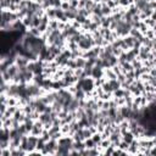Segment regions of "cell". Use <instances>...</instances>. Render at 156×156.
Here are the masks:
<instances>
[{"label":"cell","instance_id":"cell-1","mask_svg":"<svg viewBox=\"0 0 156 156\" xmlns=\"http://www.w3.org/2000/svg\"><path fill=\"white\" fill-rule=\"evenodd\" d=\"M58 147V141L55 139H50L45 143V147L41 150L43 155H56V150Z\"/></svg>","mask_w":156,"mask_h":156},{"label":"cell","instance_id":"cell-2","mask_svg":"<svg viewBox=\"0 0 156 156\" xmlns=\"http://www.w3.org/2000/svg\"><path fill=\"white\" fill-rule=\"evenodd\" d=\"M58 145L60 146H65V147H67V149H69V150H72V147H73V138L71 136V135H62L58 140Z\"/></svg>","mask_w":156,"mask_h":156},{"label":"cell","instance_id":"cell-3","mask_svg":"<svg viewBox=\"0 0 156 156\" xmlns=\"http://www.w3.org/2000/svg\"><path fill=\"white\" fill-rule=\"evenodd\" d=\"M43 130H44V124L38 119V121L34 122L33 128H32V130H30V134H32V135H35V136H40L41 133H43Z\"/></svg>","mask_w":156,"mask_h":156},{"label":"cell","instance_id":"cell-4","mask_svg":"<svg viewBox=\"0 0 156 156\" xmlns=\"http://www.w3.org/2000/svg\"><path fill=\"white\" fill-rule=\"evenodd\" d=\"M38 140H39V136H35V135H32L29 134L28 135V146H27V154L29 151H33L37 149V144H38Z\"/></svg>","mask_w":156,"mask_h":156},{"label":"cell","instance_id":"cell-5","mask_svg":"<svg viewBox=\"0 0 156 156\" xmlns=\"http://www.w3.org/2000/svg\"><path fill=\"white\" fill-rule=\"evenodd\" d=\"M29 62H30V61H29L26 56H22V55H17V57H16V60H15V63L18 66V68H21V67H27Z\"/></svg>","mask_w":156,"mask_h":156},{"label":"cell","instance_id":"cell-6","mask_svg":"<svg viewBox=\"0 0 156 156\" xmlns=\"http://www.w3.org/2000/svg\"><path fill=\"white\" fill-rule=\"evenodd\" d=\"M65 15H66V17L68 18V21H73V20H76V17H77V15H78V9H76V7H69L68 10L65 11Z\"/></svg>","mask_w":156,"mask_h":156},{"label":"cell","instance_id":"cell-7","mask_svg":"<svg viewBox=\"0 0 156 156\" xmlns=\"http://www.w3.org/2000/svg\"><path fill=\"white\" fill-rule=\"evenodd\" d=\"M104 77H105L107 80H111V79H117V74L115 73V71L112 69V67L104 68Z\"/></svg>","mask_w":156,"mask_h":156},{"label":"cell","instance_id":"cell-8","mask_svg":"<svg viewBox=\"0 0 156 156\" xmlns=\"http://www.w3.org/2000/svg\"><path fill=\"white\" fill-rule=\"evenodd\" d=\"M102 77H104V68H100L98 66H94L93 67V72H91V78L99 79V78H102Z\"/></svg>","mask_w":156,"mask_h":156},{"label":"cell","instance_id":"cell-9","mask_svg":"<svg viewBox=\"0 0 156 156\" xmlns=\"http://www.w3.org/2000/svg\"><path fill=\"white\" fill-rule=\"evenodd\" d=\"M138 151H139V141H138V139L135 138L130 144H129V147H128V154H138Z\"/></svg>","mask_w":156,"mask_h":156},{"label":"cell","instance_id":"cell-10","mask_svg":"<svg viewBox=\"0 0 156 156\" xmlns=\"http://www.w3.org/2000/svg\"><path fill=\"white\" fill-rule=\"evenodd\" d=\"M134 139H135V136H134V134H133L130 130H127V132L122 133V140L127 141L128 144H130V143H132Z\"/></svg>","mask_w":156,"mask_h":156},{"label":"cell","instance_id":"cell-11","mask_svg":"<svg viewBox=\"0 0 156 156\" xmlns=\"http://www.w3.org/2000/svg\"><path fill=\"white\" fill-rule=\"evenodd\" d=\"M123 39H124V43H126V45L129 48V50L134 48V44H135V40H136L135 38H133L132 35H127V37H124Z\"/></svg>","mask_w":156,"mask_h":156},{"label":"cell","instance_id":"cell-12","mask_svg":"<svg viewBox=\"0 0 156 156\" xmlns=\"http://www.w3.org/2000/svg\"><path fill=\"white\" fill-rule=\"evenodd\" d=\"M118 127H119L121 133H124V132L129 130V119H123L121 123H118Z\"/></svg>","mask_w":156,"mask_h":156},{"label":"cell","instance_id":"cell-13","mask_svg":"<svg viewBox=\"0 0 156 156\" xmlns=\"http://www.w3.org/2000/svg\"><path fill=\"white\" fill-rule=\"evenodd\" d=\"M76 63H77V68H84L87 65V58L83 56H79L76 58Z\"/></svg>","mask_w":156,"mask_h":156},{"label":"cell","instance_id":"cell-14","mask_svg":"<svg viewBox=\"0 0 156 156\" xmlns=\"http://www.w3.org/2000/svg\"><path fill=\"white\" fill-rule=\"evenodd\" d=\"M91 139L94 140V143H95L96 145H99V144L101 143V140H102V136H101V133H100V132H96V133H94V134L91 135Z\"/></svg>","mask_w":156,"mask_h":156},{"label":"cell","instance_id":"cell-15","mask_svg":"<svg viewBox=\"0 0 156 156\" xmlns=\"http://www.w3.org/2000/svg\"><path fill=\"white\" fill-rule=\"evenodd\" d=\"M132 4H134V0H118V6H121L123 9H127Z\"/></svg>","mask_w":156,"mask_h":156},{"label":"cell","instance_id":"cell-16","mask_svg":"<svg viewBox=\"0 0 156 156\" xmlns=\"http://www.w3.org/2000/svg\"><path fill=\"white\" fill-rule=\"evenodd\" d=\"M124 93H126V89L118 88V89L115 90L112 94H113V98H124Z\"/></svg>","mask_w":156,"mask_h":156},{"label":"cell","instance_id":"cell-17","mask_svg":"<svg viewBox=\"0 0 156 156\" xmlns=\"http://www.w3.org/2000/svg\"><path fill=\"white\" fill-rule=\"evenodd\" d=\"M138 29H139L143 34H145V33H146V30L149 29V27H147V24H146L144 21H140V22H139V26H138Z\"/></svg>","mask_w":156,"mask_h":156},{"label":"cell","instance_id":"cell-18","mask_svg":"<svg viewBox=\"0 0 156 156\" xmlns=\"http://www.w3.org/2000/svg\"><path fill=\"white\" fill-rule=\"evenodd\" d=\"M84 145H85L87 149H91V147H95V146H96V144L94 143V140H93L91 138L85 139V140H84Z\"/></svg>","mask_w":156,"mask_h":156},{"label":"cell","instance_id":"cell-19","mask_svg":"<svg viewBox=\"0 0 156 156\" xmlns=\"http://www.w3.org/2000/svg\"><path fill=\"white\" fill-rule=\"evenodd\" d=\"M101 88L104 89V91H107V93H113V90H112V88H111V84H110V82L108 80H106L102 85H101Z\"/></svg>","mask_w":156,"mask_h":156},{"label":"cell","instance_id":"cell-20","mask_svg":"<svg viewBox=\"0 0 156 156\" xmlns=\"http://www.w3.org/2000/svg\"><path fill=\"white\" fill-rule=\"evenodd\" d=\"M144 22L147 24V27H149V28H154V27H155V24H156V21H155V20H152L151 17H147L146 20H144Z\"/></svg>","mask_w":156,"mask_h":156},{"label":"cell","instance_id":"cell-21","mask_svg":"<svg viewBox=\"0 0 156 156\" xmlns=\"http://www.w3.org/2000/svg\"><path fill=\"white\" fill-rule=\"evenodd\" d=\"M49 27L51 29H58V20H50Z\"/></svg>","mask_w":156,"mask_h":156},{"label":"cell","instance_id":"cell-22","mask_svg":"<svg viewBox=\"0 0 156 156\" xmlns=\"http://www.w3.org/2000/svg\"><path fill=\"white\" fill-rule=\"evenodd\" d=\"M118 147H119V149H122V150H126V151H128V147H129V144H128L127 141H124V140H121V143H119V145H118Z\"/></svg>","mask_w":156,"mask_h":156},{"label":"cell","instance_id":"cell-23","mask_svg":"<svg viewBox=\"0 0 156 156\" xmlns=\"http://www.w3.org/2000/svg\"><path fill=\"white\" fill-rule=\"evenodd\" d=\"M71 7V5H69V1H62V4H61V9L62 10H68Z\"/></svg>","mask_w":156,"mask_h":156},{"label":"cell","instance_id":"cell-24","mask_svg":"<svg viewBox=\"0 0 156 156\" xmlns=\"http://www.w3.org/2000/svg\"><path fill=\"white\" fill-rule=\"evenodd\" d=\"M69 1V5L71 7H76L78 9V5H79V0H68Z\"/></svg>","mask_w":156,"mask_h":156},{"label":"cell","instance_id":"cell-25","mask_svg":"<svg viewBox=\"0 0 156 156\" xmlns=\"http://www.w3.org/2000/svg\"><path fill=\"white\" fill-rule=\"evenodd\" d=\"M85 4H87V0H79L78 9H83V7H85Z\"/></svg>","mask_w":156,"mask_h":156},{"label":"cell","instance_id":"cell-26","mask_svg":"<svg viewBox=\"0 0 156 156\" xmlns=\"http://www.w3.org/2000/svg\"><path fill=\"white\" fill-rule=\"evenodd\" d=\"M151 18L156 21V10H154V11H152V15H151Z\"/></svg>","mask_w":156,"mask_h":156},{"label":"cell","instance_id":"cell-27","mask_svg":"<svg viewBox=\"0 0 156 156\" xmlns=\"http://www.w3.org/2000/svg\"><path fill=\"white\" fill-rule=\"evenodd\" d=\"M152 50L156 51V43H154V45H152Z\"/></svg>","mask_w":156,"mask_h":156},{"label":"cell","instance_id":"cell-28","mask_svg":"<svg viewBox=\"0 0 156 156\" xmlns=\"http://www.w3.org/2000/svg\"><path fill=\"white\" fill-rule=\"evenodd\" d=\"M94 1H95V2H100L101 0H94Z\"/></svg>","mask_w":156,"mask_h":156}]
</instances>
